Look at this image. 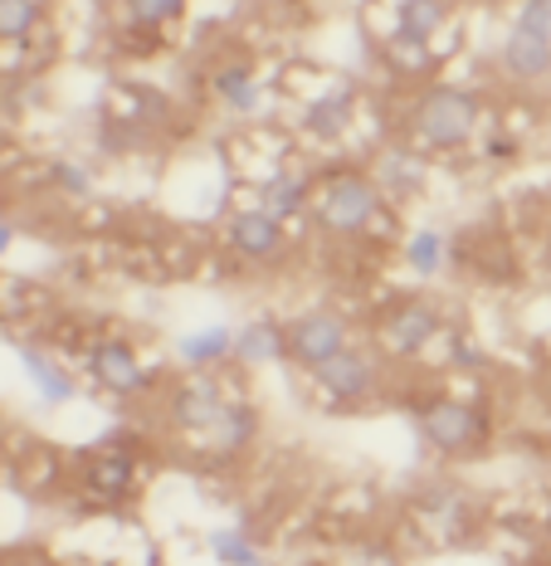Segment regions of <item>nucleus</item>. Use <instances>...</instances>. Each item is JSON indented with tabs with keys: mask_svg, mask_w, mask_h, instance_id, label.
<instances>
[{
	"mask_svg": "<svg viewBox=\"0 0 551 566\" xmlns=\"http://www.w3.org/2000/svg\"><path fill=\"white\" fill-rule=\"evenodd\" d=\"M410 127H415V137L425 142V147H439V151L464 147L478 127V98L464 88H430L425 98L415 103Z\"/></svg>",
	"mask_w": 551,
	"mask_h": 566,
	"instance_id": "obj_1",
	"label": "nucleus"
},
{
	"mask_svg": "<svg viewBox=\"0 0 551 566\" xmlns=\"http://www.w3.org/2000/svg\"><path fill=\"white\" fill-rule=\"evenodd\" d=\"M312 216H318V226L332 230V234H361L381 216V196H377V186L361 181V176H337V181L322 186Z\"/></svg>",
	"mask_w": 551,
	"mask_h": 566,
	"instance_id": "obj_2",
	"label": "nucleus"
},
{
	"mask_svg": "<svg viewBox=\"0 0 551 566\" xmlns=\"http://www.w3.org/2000/svg\"><path fill=\"white\" fill-rule=\"evenodd\" d=\"M420 430H425V440L435 444V450L459 454V450H474V444L484 440L488 424L474 406H464V400H435V406L420 416Z\"/></svg>",
	"mask_w": 551,
	"mask_h": 566,
	"instance_id": "obj_3",
	"label": "nucleus"
},
{
	"mask_svg": "<svg viewBox=\"0 0 551 566\" xmlns=\"http://www.w3.org/2000/svg\"><path fill=\"white\" fill-rule=\"evenodd\" d=\"M288 352L303 361L308 371H318L322 361H332L337 352H347V327L332 313H308L288 327Z\"/></svg>",
	"mask_w": 551,
	"mask_h": 566,
	"instance_id": "obj_4",
	"label": "nucleus"
},
{
	"mask_svg": "<svg viewBox=\"0 0 551 566\" xmlns=\"http://www.w3.org/2000/svg\"><path fill=\"white\" fill-rule=\"evenodd\" d=\"M171 416H176V424H186V430H215V424L230 416V400L210 376H195V381H186L181 391H176Z\"/></svg>",
	"mask_w": 551,
	"mask_h": 566,
	"instance_id": "obj_5",
	"label": "nucleus"
},
{
	"mask_svg": "<svg viewBox=\"0 0 551 566\" xmlns=\"http://www.w3.org/2000/svg\"><path fill=\"white\" fill-rule=\"evenodd\" d=\"M312 376H318V386L337 400H367L371 386H377V367H371L361 352H337V357L322 361Z\"/></svg>",
	"mask_w": 551,
	"mask_h": 566,
	"instance_id": "obj_6",
	"label": "nucleus"
},
{
	"mask_svg": "<svg viewBox=\"0 0 551 566\" xmlns=\"http://www.w3.org/2000/svg\"><path fill=\"white\" fill-rule=\"evenodd\" d=\"M435 333H439V313L430 303H405V308L385 317V347L401 352V357H415Z\"/></svg>",
	"mask_w": 551,
	"mask_h": 566,
	"instance_id": "obj_7",
	"label": "nucleus"
},
{
	"mask_svg": "<svg viewBox=\"0 0 551 566\" xmlns=\"http://www.w3.org/2000/svg\"><path fill=\"white\" fill-rule=\"evenodd\" d=\"M230 244L244 259H274L284 250V230H278V216L268 210H244V216L230 220Z\"/></svg>",
	"mask_w": 551,
	"mask_h": 566,
	"instance_id": "obj_8",
	"label": "nucleus"
},
{
	"mask_svg": "<svg viewBox=\"0 0 551 566\" xmlns=\"http://www.w3.org/2000/svg\"><path fill=\"white\" fill-rule=\"evenodd\" d=\"M88 367L98 376L108 391H137V386L147 381L142 376V361L133 357V347L127 342H98V347L88 352Z\"/></svg>",
	"mask_w": 551,
	"mask_h": 566,
	"instance_id": "obj_9",
	"label": "nucleus"
},
{
	"mask_svg": "<svg viewBox=\"0 0 551 566\" xmlns=\"http://www.w3.org/2000/svg\"><path fill=\"white\" fill-rule=\"evenodd\" d=\"M439 25H444V0H401V10H395V44L420 50Z\"/></svg>",
	"mask_w": 551,
	"mask_h": 566,
	"instance_id": "obj_10",
	"label": "nucleus"
},
{
	"mask_svg": "<svg viewBox=\"0 0 551 566\" xmlns=\"http://www.w3.org/2000/svg\"><path fill=\"white\" fill-rule=\"evenodd\" d=\"M84 483L103 499H123L127 483H133V454L127 450H98L84 464Z\"/></svg>",
	"mask_w": 551,
	"mask_h": 566,
	"instance_id": "obj_11",
	"label": "nucleus"
},
{
	"mask_svg": "<svg viewBox=\"0 0 551 566\" xmlns=\"http://www.w3.org/2000/svg\"><path fill=\"white\" fill-rule=\"evenodd\" d=\"M502 64H508L518 78H542V74H551V40L512 30L508 44H502Z\"/></svg>",
	"mask_w": 551,
	"mask_h": 566,
	"instance_id": "obj_12",
	"label": "nucleus"
},
{
	"mask_svg": "<svg viewBox=\"0 0 551 566\" xmlns=\"http://www.w3.org/2000/svg\"><path fill=\"white\" fill-rule=\"evenodd\" d=\"M20 367H25V376H30L34 386H40V396L50 400V406H59V400H68V396H74V381H68V376L59 371L54 361H44L40 352L20 347Z\"/></svg>",
	"mask_w": 551,
	"mask_h": 566,
	"instance_id": "obj_13",
	"label": "nucleus"
},
{
	"mask_svg": "<svg viewBox=\"0 0 551 566\" xmlns=\"http://www.w3.org/2000/svg\"><path fill=\"white\" fill-rule=\"evenodd\" d=\"M284 327L278 323H250L240 337H234V352H240L244 361H274L278 352H284Z\"/></svg>",
	"mask_w": 551,
	"mask_h": 566,
	"instance_id": "obj_14",
	"label": "nucleus"
},
{
	"mask_svg": "<svg viewBox=\"0 0 551 566\" xmlns=\"http://www.w3.org/2000/svg\"><path fill=\"white\" fill-rule=\"evenodd\" d=\"M303 200H308V181H303V176H293V171L268 176V186H264V210L268 216H293Z\"/></svg>",
	"mask_w": 551,
	"mask_h": 566,
	"instance_id": "obj_15",
	"label": "nucleus"
},
{
	"mask_svg": "<svg viewBox=\"0 0 551 566\" xmlns=\"http://www.w3.org/2000/svg\"><path fill=\"white\" fill-rule=\"evenodd\" d=\"M230 347H234V333H230V327H210V333H195V337L181 342L186 361H195V367H201V361H220Z\"/></svg>",
	"mask_w": 551,
	"mask_h": 566,
	"instance_id": "obj_16",
	"label": "nucleus"
},
{
	"mask_svg": "<svg viewBox=\"0 0 551 566\" xmlns=\"http://www.w3.org/2000/svg\"><path fill=\"white\" fill-rule=\"evenodd\" d=\"M405 259H410V269H420V274H439V264H444V234L420 230L415 240L405 244Z\"/></svg>",
	"mask_w": 551,
	"mask_h": 566,
	"instance_id": "obj_17",
	"label": "nucleus"
},
{
	"mask_svg": "<svg viewBox=\"0 0 551 566\" xmlns=\"http://www.w3.org/2000/svg\"><path fill=\"white\" fill-rule=\"evenodd\" d=\"M215 88H220V98H225L230 108H240V113H250L254 103H259V88H254V78L244 74V69H225V74L215 78Z\"/></svg>",
	"mask_w": 551,
	"mask_h": 566,
	"instance_id": "obj_18",
	"label": "nucleus"
},
{
	"mask_svg": "<svg viewBox=\"0 0 551 566\" xmlns=\"http://www.w3.org/2000/svg\"><path fill=\"white\" fill-rule=\"evenodd\" d=\"M40 20V6L34 0H0V34L6 40H25Z\"/></svg>",
	"mask_w": 551,
	"mask_h": 566,
	"instance_id": "obj_19",
	"label": "nucleus"
},
{
	"mask_svg": "<svg viewBox=\"0 0 551 566\" xmlns=\"http://www.w3.org/2000/svg\"><path fill=\"white\" fill-rule=\"evenodd\" d=\"M210 552H215L225 566H264L254 542H244L240 533H210Z\"/></svg>",
	"mask_w": 551,
	"mask_h": 566,
	"instance_id": "obj_20",
	"label": "nucleus"
},
{
	"mask_svg": "<svg viewBox=\"0 0 551 566\" xmlns=\"http://www.w3.org/2000/svg\"><path fill=\"white\" fill-rule=\"evenodd\" d=\"M342 117H347V98L337 93V98H327V103H318V108L308 113V133H322V137L342 133Z\"/></svg>",
	"mask_w": 551,
	"mask_h": 566,
	"instance_id": "obj_21",
	"label": "nucleus"
},
{
	"mask_svg": "<svg viewBox=\"0 0 551 566\" xmlns=\"http://www.w3.org/2000/svg\"><path fill=\"white\" fill-rule=\"evenodd\" d=\"M518 30L537 34V40H551V0H522V10H518Z\"/></svg>",
	"mask_w": 551,
	"mask_h": 566,
	"instance_id": "obj_22",
	"label": "nucleus"
},
{
	"mask_svg": "<svg viewBox=\"0 0 551 566\" xmlns=\"http://www.w3.org/2000/svg\"><path fill=\"white\" fill-rule=\"evenodd\" d=\"M127 6H133V15L142 20V25H161V20L181 15L186 0H127Z\"/></svg>",
	"mask_w": 551,
	"mask_h": 566,
	"instance_id": "obj_23",
	"label": "nucleus"
},
{
	"mask_svg": "<svg viewBox=\"0 0 551 566\" xmlns=\"http://www.w3.org/2000/svg\"><path fill=\"white\" fill-rule=\"evenodd\" d=\"M25 566H34V562H25Z\"/></svg>",
	"mask_w": 551,
	"mask_h": 566,
	"instance_id": "obj_24",
	"label": "nucleus"
}]
</instances>
